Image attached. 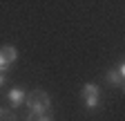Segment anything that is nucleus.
<instances>
[{
	"mask_svg": "<svg viewBox=\"0 0 125 121\" xmlns=\"http://www.w3.org/2000/svg\"><path fill=\"white\" fill-rule=\"evenodd\" d=\"M25 105L29 108V112L34 114H49V108H52V99L45 90H34V92L27 94V101Z\"/></svg>",
	"mask_w": 125,
	"mask_h": 121,
	"instance_id": "f257e3e1",
	"label": "nucleus"
},
{
	"mask_svg": "<svg viewBox=\"0 0 125 121\" xmlns=\"http://www.w3.org/2000/svg\"><path fill=\"white\" fill-rule=\"evenodd\" d=\"M9 67H11V65H9V63H7V60L2 58V54H0V74H5V72H7Z\"/></svg>",
	"mask_w": 125,
	"mask_h": 121,
	"instance_id": "6e6552de",
	"label": "nucleus"
},
{
	"mask_svg": "<svg viewBox=\"0 0 125 121\" xmlns=\"http://www.w3.org/2000/svg\"><path fill=\"white\" fill-rule=\"evenodd\" d=\"M83 103H85L87 110L98 108V103H101V90H98V85H94V83L83 85Z\"/></svg>",
	"mask_w": 125,
	"mask_h": 121,
	"instance_id": "f03ea898",
	"label": "nucleus"
},
{
	"mask_svg": "<svg viewBox=\"0 0 125 121\" xmlns=\"http://www.w3.org/2000/svg\"><path fill=\"white\" fill-rule=\"evenodd\" d=\"M7 99H9V105H11V108H18V105H22L27 101V92L20 90V87H13V90H9Z\"/></svg>",
	"mask_w": 125,
	"mask_h": 121,
	"instance_id": "7ed1b4c3",
	"label": "nucleus"
},
{
	"mask_svg": "<svg viewBox=\"0 0 125 121\" xmlns=\"http://www.w3.org/2000/svg\"><path fill=\"white\" fill-rule=\"evenodd\" d=\"M0 121H16V114L9 108H0Z\"/></svg>",
	"mask_w": 125,
	"mask_h": 121,
	"instance_id": "0eeeda50",
	"label": "nucleus"
},
{
	"mask_svg": "<svg viewBox=\"0 0 125 121\" xmlns=\"http://www.w3.org/2000/svg\"><path fill=\"white\" fill-rule=\"evenodd\" d=\"M25 121H54L52 114H34V112H29L25 117Z\"/></svg>",
	"mask_w": 125,
	"mask_h": 121,
	"instance_id": "423d86ee",
	"label": "nucleus"
},
{
	"mask_svg": "<svg viewBox=\"0 0 125 121\" xmlns=\"http://www.w3.org/2000/svg\"><path fill=\"white\" fill-rule=\"evenodd\" d=\"M107 83L109 85H116V87H123V76H121V72L116 67L107 72Z\"/></svg>",
	"mask_w": 125,
	"mask_h": 121,
	"instance_id": "39448f33",
	"label": "nucleus"
},
{
	"mask_svg": "<svg viewBox=\"0 0 125 121\" xmlns=\"http://www.w3.org/2000/svg\"><path fill=\"white\" fill-rule=\"evenodd\" d=\"M0 54H2V58L9 65L16 63V58H18V52H16V47H11V45H2V47H0Z\"/></svg>",
	"mask_w": 125,
	"mask_h": 121,
	"instance_id": "20e7f679",
	"label": "nucleus"
},
{
	"mask_svg": "<svg viewBox=\"0 0 125 121\" xmlns=\"http://www.w3.org/2000/svg\"><path fill=\"white\" fill-rule=\"evenodd\" d=\"M116 70L121 72V76H123V83H125V60H123V63H121V65H118Z\"/></svg>",
	"mask_w": 125,
	"mask_h": 121,
	"instance_id": "1a4fd4ad",
	"label": "nucleus"
},
{
	"mask_svg": "<svg viewBox=\"0 0 125 121\" xmlns=\"http://www.w3.org/2000/svg\"><path fill=\"white\" fill-rule=\"evenodd\" d=\"M5 83H7V76H5V74H0V87H2Z\"/></svg>",
	"mask_w": 125,
	"mask_h": 121,
	"instance_id": "9d476101",
	"label": "nucleus"
}]
</instances>
